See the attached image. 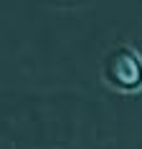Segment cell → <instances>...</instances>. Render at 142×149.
<instances>
[{
	"mask_svg": "<svg viewBox=\"0 0 142 149\" xmlns=\"http://www.w3.org/2000/svg\"><path fill=\"white\" fill-rule=\"evenodd\" d=\"M109 76L122 88H137L142 84V63L129 53H117L109 61Z\"/></svg>",
	"mask_w": 142,
	"mask_h": 149,
	"instance_id": "cell-1",
	"label": "cell"
}]
</instances>
